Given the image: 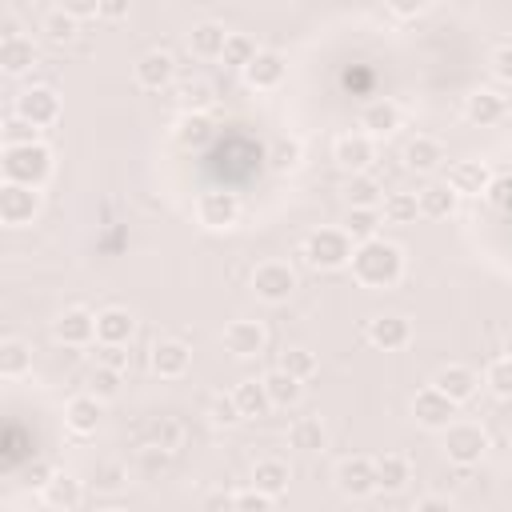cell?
I'll return each instance as SVG.
<instances>
[{
	"label": "cell",
	"instance_id": "cell-5",
	"mask_svg": "<svg viewBox=\"0 0 512 512\" xmlns=\"http://www.w3.org/2000/svg\"><path fill=\"white\" fill-rule=\"evenodd\" d=\"M456 400L448 396V392H440L436 384H428V388H420L416 396H412V416H416V424L420 428H428V432H444L452 420H456Z\"/></svg>",
	"mask_w": 512,
	"mask_h": 512
},
{
	"label": "cell",
	"instance_id": "cell-10",
	"mask_svg": "<svg viewBox=\"0 0 512 512\" xmlns=\"http://www.w3.org/2000/svg\"><path fill=\"white\" fill-rule=\"evenodd\" d=\"M12 112H20L24 120H32L36 128H48V124L60 120V96L48 84H32V88H24L16 96V108Z\"/></svg>",
	"mask_w": 512,
	"mask_h": 512
},
{
	"label": "cell",
	"instance_id": "cell-62",
	"mask_svg": "<svg viewBox=\"0 0 512 512\" xmlns=\"http://www.w3.org/2000/svg\"><path fill=\"white\" fill-rule=\"evenodd\" d=\"M504 356H512V328H508V336H504Z\"/></svg>",
	"mask_w": 512,
	"mask_h": 512
},
{
	"label": "cell",
	"instance_id": "cell-34",
	"mask_svg": "<svg viewBox=\"0 0 512 512\" xmlns=\"http://www.w3.org/2000/svg\"><path fill=\"white\" fill-rule=\"evenodd\" d=\"M232 396H236L244 420L268 416V408H272V396H268V388H264V376H260V380H240V384L232 388Z\"/></svg>",
	"mask_w": 512,
	"mask_h": 512
},
{
	"label": "cell",
	"instance_id": "cell-32",
	"mask_svg": "<svg viewBox=\"0 0 512 512\" xmlns=\"http://www.w3.org/2000/svg\"><path fill=\"white\" fill-rule=\"evenodd\" d=\"M416 200H420V216L424 220H448L456 212V200L460 196L448 184H428V188L416 192Z\"/></svg>",
	"mask_w": 512,
	"mask_h": 512
},
{
	"label": "cell",
	"instance_id": "cell-37",
	"mask_svg": "<svg viewBox=\"0 0 512 512\" xmlns=\"http://www.w3.org/2000/svg\"><path fill=\"white\" fill-rule=\"evenodd\" d=\"M184 440V428L172 420V416H148L144 420V444H156V448H180Z\"/></svg>",
	"mask_w": 512,
	"mask_h": 512
},
{
	"label": "cell",
	"instance_id": "cell-35",
	"mask_svg": "<svg viewBox=\"0 0 512 512\" xmlns=\"http://www.w3.org/2000/svg\"><path fill=\"white\" fill-rule=\"evenodd\" d=\"M264 388H268V396H272V408H292V404L304 396V380H296V376L284 372V368H272V372L264 376Z\"/></svg>",
	"mask_w": 512,
	"mask_h": 512
},
{
	"label": "cell",
	"instance_id": "cell-53",
	"mask_svg": "<svg viewBox=\"0 0 512 512\" xmlns=\"http://www.w3.org/2000/svg\"><path fill=\"white\" fill-rule=\"evenodd\" d=\"M492 76H496L500 84H512V44H500V48L492 52Z\"/></svg>",
	"mask_w": 512,
	"mask_h": 512
},
{
	"label": "cell",
	"instance_id": "cell-24",
	"mask_svg": "<svg viewBox=\"0 0 512 512\" xmlns=\"http://www.w3.org/2000/svg\"><path fill=\"white\" fill-rule=\"evenodd\" d=\"M132 332H136V316L128 308L112 304V308H100L96 312V340L100 344H128Z\"/></svg>",
	"mask_w": 512,
	"mask_h": 512
},
{
	"label": "cell",
	"instance_id": "cell-52",
	"mask_svg": "<svg viewBox=\"0 0 512 512\" xmlns=\"http://www.w3.org/2000/svg\"><path fill=\"white\" fill-rule=\"evenodd\" d=\"M272 504H276V496L260 492L256 484L244 488V492H232V508H256V512H264V508H272Z\"/></svg>",
	"mask_w": 512,
	"mask_h": 512
},
{
	"label": "cell",
	"instance_id": "cell-56",
	"mask_svg": "<svg viewBox=\"0 0 512 512\" xmlns=\"http://www.w3.org/2000/svg\"><path fill=\"white\" fill-rule=\"evenodd\" d=\"M52 472H56L52 464H44V460H32V464H28V484H32V488H44Z\"/></svg>",
	"mask_w": 512,
	"mask_h": 512
},
{
	"label": "cell",
	"instance_id": "cell-12",
	"mask_svg": "<svg viewBox=\"0 0 512 512\" xmlns=\"http://www.w3.org/2000/svg\"><path fill=\"white\" fill-rule=\"evenodd\" d=\"M52 336L68 348H84L96 340V312L88 308H64L56 320H52Z\"/></svg>",
	"mask_w": 512,
	"mask_h": 512
},
{
	"label": "cell",
	"instance_id": "cell-51",
	"mask_svg": "<svg viewBox=\"0 0 512 512\" xmlns=\"http://www.w3.org/2000/svg\"><path fill=\"white\" fill-rule=\"evenodd\" d=\"M96 364L124 372V368H128V344H100V340H96Z\"/></svg>",
	"mask_w": 512,
	"mask_h": 512
},
{
	"label": "cell",
	"instance_id": "cell-61",
	"mask_svg": "<svg viewBox=\"0 0 512 512\" xmlns=\"http://www.w3.org/2000/svg\"><path fill=\"white\" fill-rule=\"evenodd\" d=\"M8 36H20V20L16 16H4V36L0 40H8Z\"/></svg>",
	"mask_w": 512,
	"mask_h": 512
},
{
	"label": "cell",
	"instance_id": "cell-58",
	"mask_svg": "<svg viewBox=\"0 0 512 512\" xmlns=\"http://www.w3.org/2000/svg\"><path fill=\"white\" fill-rule=\"evenodd\" d=\"M100 16L104 20H124L128 16V0H100Z\"/></svg>",
	"mask_w": 512,
	"mask_h": 512
},
{
	"label": "cell",
	"instance_id": "cell-45",
	"mask_svg": "<svg viewBox=\"0 0 512 512\" xmlns=\"http://www.w3.org/2000/svg\"><path fill=\"white\" fill-rule=\"evenodd\" d=\"M484 384L492 388V396L512 400V356L492 360V364H488V372H484Z\"/></svg>",
	"mask_w": 512,
	"mask_h": 512
},
{
	"label": "cell",
	"instance_id": "cell-25",
	"mask_svg": "<svg viewBox=\"0 0 512 512\" xmlns=\"http://www.w3.org/2000/svg\"><path fill=\"white\" fill-rule=\"evenodd\" d=\"M432 384H436L440 392H448L456 404H464V400H472V396H476V388H480V376H476L468 364H444V368H436Z\"/></svg>",
	"mask_w": 512,
	"mask_h": 512
},
{
	"label": "cell",
	"instance_id": "cell-54",
	"mask_svg": "<svg viewBox=\"0 0 512 512\" xmlns=\"http://www.w3.org/2000/svg\"><path fill=\"white\" fill-rule=\"evenodd\" d=\"M428 4H432V0H388V12L400 16V20H416V16L428 12Z\"/></svg>",
	"mask_w": 512,
	"mask_h": 512
},
{
	"label": "cell",
	"instance_id": "cell-16",
	"mask_svg": "<svg viewBox=\"0 0 512 512\" xmlns=\"http://www.w3.org/2000/svg\"><path fill=\"white\" fill-rule=\"evenodd\" d=\"M100 420H104V400L100 396H92V392H84V396H72L68 400V408H64V428L72 432V436H96L100 432Z\"/></svg>",
	"mask_w": 512,
	"mask_h": 512
},
{
	"label": "cell",
	"instance_id": "cell-50",
	"mask_svg": "<svg viewBox=\"0 0 512 512\" xmlns=\"http://www.w3.org/2000/svg\"><path fill=\"white\" fill-rule=\"evenodd\" d=\"M168 460H172V448H156V444H144V448H140V456H136L140 476H156V472H164V468H168Z\"/></svg>",
	"mask_w": 512,
	"mask_h": 512
},
{
	"label": "cell",
	"instance_id": "cell-28",
	"mask_svg": "<svg viewBox=\"0 0 512 512\" xmlns=\"http://www.w3.org/2000/svg\"><path fill=\"white\" fill-rule=\"evenodd\" d=\"M224 44H228V28L216 24V20H204V24H196V28L188 32V48H192V56H200V60H220V56H224Z\"/></svg>",
	"mask_w": 512,
	"mask_h": 512
},
{
	"label": "cell",
	"instance_id": "cell-30",
	"mask_svg": "<svg viewBox=\"0 0 512 512\" xmlns=\"http://www.w3.org/2000/svg\"><path fill=\"white\" fill-rule=\"evenodd\" d=\"M32 372V348L20 336H4L0 340V376L4 380H24Z\"/></svg>",
	"mask_w": 512,
	"mask_h": 512
},
{
	"label": "cell",
	"instance_id": "cell-4",
	"mask_svg": "<svg viewBox=\"0 0 512 512\" xmlns=\"http://www.w3.org/2000/svg\"><path fill=\"white\" fill-rule=\"evenodd\" d=\"M488 452V432L472 420H452L444 428V456L456 464V468H472L480 464Z\"/></svg>",
	"mask_w": 512,
	"mask_h": 512
},
{
	"label": "cell",
	"instance_id": "cell-19",
	"mask_svg": "<svg viewBox=\"0 0 512 512\" xmlns=\"http://www.w3.org/2000/svg\"><path fill=\"white\" fill-rule=\"evenodd\" d=\"M40 500L52 512H72L84 504V480H76L72 472H52L48 484L40 488Z\"/></svg>",
	"mask_w": 512,
	"mask_h": 512
},
{
	"label": "cell",
	"instance_id": "cell-55",
	"mask_svg": "<svg viewBox=\"0 0 512 512\" xmlns=\"http://www.w3.org/2000/svg\"><path fill=\"white\" fill-rule=\"evenodd\" d=\"M56 8L72 12L76 20H88V16H100V0H56Z\"/></svg>",
	"mask_w": 512,
	"mask_h": 512
},
{
	"label": "cell",
	"instance_id": "cell-46",
	"mask_svg": "<svg viewBox=\"0 0 512 512\" xmlns=\"http://www.w3.org/2000/svg\"><path fill=\"white\" fill-rule=\"evenodd\" d=\"M208 420L216 424V428H232V424H240L244 420V412H240V404H236V396L228 392H220V396H212V404H208Z\"/></svg>",
	"mask_w": 512,
	"mask_h": 512
},
{
	"label": "cell",
	"instance_id": "cell-49",
	"mask_svg": "<svg viewBox=\"0 0 512 512\" xmlns=\"http://www.w3.org/2000/svg\"><path fill=\"white\" fill-rule=\"evenodd\" d=\"M88 392H92V396H100V400H112V396L120 392V372H116V368L96 364V372L88 376Z\"/></svg>",
	"mask_w": 512,
	"mask_h": 512
},
{
	"label": "cell",
	"instance_id": "cell-57",
	"mask_svg": "<svg viewBox=\"0 0 512 512\" xmlns=\"http://www.w3.org/2000/svg\"><path fill=\"white\" fill-rule=\"evenodd\" d=\"M488 200L504 208V204L512 200V180H492V184H488Z\"/></svg>",
	"mask_w": 512,
	"mask_h": 512
},
{
	"label": "cell",
	"instance_id": "cell-7",
	"mask_svg": "<svg viewBox=\"0 0 512 512\" xmlns=\"http://www.w3.org/2000/svg\"><path fill=\"white\" fill-rule=\"evenodd\" d=\"M296 288V272L284 264V260H264L252 268V292L264 300V304H284Z\"/></svg>",
	"mask_w": 512,
	"mask_h": 512
},
{
	"label": "cell",
	"instance_id": "cell-21",
	"mask_svg": "<svg viewBox=\"0 0 512 512\" xmlns=\"http://www.w3.org/2000/svg\"><path fill=\"white\" fill-rule=\"evenodd\" d=\"M332 156H336V164L344 172H364L372 164V156H376V144H372L368 132H344V136H336Z\"/></svg>",
	"mask_w": 512,
	"mask_h": 512
},
{
	"label": "cell",
	"instance_id": "cell-22",
	"mask_svg": "<svg viewBox=\"0 0 512 512\" xmlns=\"http://www.w3.org/2000/svg\"><path fill=\"white\" fill-rule=\"evenodd\" d=\"M504 112H508V100H504L496 88H476V92L464 96V120H468V124L488 128V124H500Z\"/></svg>",
	"mask_w": 512,
	"mask_h": 512
},
{
	"label": "cell",
	"instance_id": "cell-48",
	"mask_svg": "<svg viewBox=\"0 0 512 512\" xmlns=\"http://www.w3.org/2000/svg\"><path fill=\"white\" fill-rule=\"evenodd\" d=\"M40 140V128L32 120H24L20 112H12L4 120V144H36Z\"/></svg>",
	"mask_w": 512,
	"mask_h": 512
},
{
	"label": "cell",
	"instance_id": "cell-59",
	"mask_svg": "<svg viewBox=\"0 0 512 512\" xmlns=\"http://www.w3.org/2000/svg\"><path fill=\"white\" fill-rule=\"evenodd\" d=\"M412 508H416V512H432V508H452V500H448V496H420Z\"/></svg>",
	"mask_w": 512,
	"mask_h": 512
},
{
	"label": "cell",
	"instance_id": "cell-13",
	"mask_svg": "<svg viewBox=\"0 0 512 512\" xmlns=\"http://www.w3.org/2000/svg\"><path fill=\"white\" fill-rule=\"evenodd\" d=\"M364 336H368V344L380 348V352H400V348H408V340H412V324H408L404 316H396V312H384V316H372V320H368Z\"/></svg>",
	"mask_w": 512,
	"mask_h": 512
},
{
	"label": "cell",
	"instance_id": "cell-8",
	"mask_svg": "<svg viewBox=\"0 0 512 512\" xmlns=\"http://www.w3.org/2000/svg\"><path fill=\"white\" fill-rule=\"evenodd\" d=\"M36 212H40V188L4 180V188H0V220L8 228H24V224H32Z\"/></svg>",
	"mask_w": 512,
	"mask_h": 512
},
{
	"label": "cell",
	"instance_id": "cell-18",
	"mask_svg": "<svg viewBox=\"0 0 512 512\" xmlns=\"http://www.w3.org/2000/svg\"><path fill=\"white\" fill-rule=\"evenodd\" d=\"M188 364H192V348L184 340L168 336V340H156L152 344V372L160 380H180L188 372Z\"/></svg>",
	"mask_w": 512,
	"mask_h": 512
},
{
	"label": "cell",
	"instance_id": "cell-39",
	"mask_svg": "<svg viewBox=\"0 0 512 512\" xmlns=\"http://www.w3.org/2000/svg\"><path fill=\"white\" fill-rule=\"evenodd\" d=\"M176 104H180V112H208L212 108V84L208 80L176 84Z\"/></svg>",
	"mask_w": 512,
	"mask_h": 512
},
{
	"label": "cell",
	"instance_id": "cell-2",
	"mask_svg": "<svg viewBox=\"0 0 512 512\" xmlns=\"http://www.w3.org/2000/svg\"><path fill=\"white\" fill-rule=\"evenodd\" d=\"M352 248H356V240L344 228H316V232L304 236L300 256H304L308 268L336 272V268H348L352 264Z\"/></svg>",
	"mask_w": 512,
	"mask_h": 512
},
{
	"label": "cell",
	"instance_id": "cell-44",
	"mask_svg": "<svg viewBox=\"0 0 512 512\" xmlns=\"http://www.w3.org/2000/svg\"><path fill=\"white\" fill-rule=\"evenodd\" d=\"M76 16L72 12H64V8H52L48 16H44V36L52 40V44H68L72 36H76Z\"/></svg>",
	"mask_w": 512,
	"mask_h": 512
},
{
	"label": "cell",
	"instance_id": "cell-42",
	"mask_svg": "<svg viewBox=\"0 0 512 512\" xmlns=\"http://www.w3.org/2000/svg\"><path fill=\"white\" fill-rule=\"evenodd\" d=\"M256 52H260V48H256L252 36H244V32H228V44H224V56H220V60H224L228 68L244 72V64H248Z\"/></svg>",
	"mask_w": 512,
	"mask_h": 512
},
{
	"label": "cell",
	"instance_id": "cell-36",
	"mask_svg": "<svg viewBox=\"0 0 512 512\" xmlns=\"http://www.w3.org/2000/svg\"><path fill=\"white\" fill-rule=\"evenodd\" d=\"M288 444L300 448V452H320V448H328V428L316 416H300L288 428Z\"/></svg>",
	"mask_w": 512,
	"mask_h": 512
},
{
	"label": "cell",
	"instance_id": "cell-3",
	"mask_svg": "<svg viewBox=\"0 0 512 512\" xmlns=\"http://www.w3.org/2000/svg\"><path fill=\"white\" fill-rule=\"evenodd\" d=\"M0 168H4V180L40 188V184L52 176V148L40 144V140H36V144H4Z\"/></svg>",
	"mask_w": 512,
	"mask_h": 512
},
{
	"label": "cell",
	"instance_id": "cell-47",
	"mask_svg": "<svg viewBox=\"0 0 512 512\" xmlns=\"http://www.w3.org/2000/svg\"><path fill=\"white\" fill-rule=\"evenodd\" d=\"M124 484H128V468H124V464H116V460L96 464V472H92V488H96V492H116V488H124Z\"/></svg>",
	"mask_w": 512,
	"mask_h": 512
},
{
	"label": "cell",
	"instance_id": "cell-11",
	"mask_svg": "<svg viewBox=\"0 0 512 512\" xmlns=\"http://www.w3.org/2000/svg\"><path fill=\"white\" fill-rule=\"evenodd\" d=\"M284 72H288V60H284L276 48H260V52L244 64L240 76H244L248 88H256V92H272V88H280Z\"/></svg>",
	"mask_w": 512,
	"mask_h": 512
},
{
	"label": "cell",
	"instance_id": "cell-20",
	"mask_svg": "<svg viewBox=\"0 0 512 512\" xmlns=\"http://www.w3.org/2000/svg\"><path fill=\"white\" fill-rule=\"evenodd\" d=\"M400 120H404V112H400V104L388 100V96H376V100H368V104L360 108V132H368L372 140H376V136H392V132L400 128Z\"/></svg>",
	"mask_w": 512,
	"mask_h": 512
},
{
	"label": "cell",
	"instance_id": "cell-14",
	"mask_svg": "<svg viewBox=\"0 0 512 512\" xmlns=\"http://www.w3.org/2000/svg\"><path fill=\"white\" fill-rule=\"evenodd\" d=\"M224 352H232L236 360H252V356H260L264 352V344H268V332H264V324L260 320H232L228 328H224Z\"/></svg>",
	"mask_w": 512,
	"mask_h": 512
},
{
	"label": "cell",
	"instance_id": "cell-6",
	"mask_svg": "<svg viewBox=\"0 0 512 512\" xmlns=\"http://www.w3.org/2000/svg\"><path fill=\"white\" fill-rule=\"evenodd\" d=\"M196 220H200V228H208V232H228V228L240 220V200H236V192H224V188L200 192V196H196Z\"/></svg>",
	"mask_w": 512,
	"mask_h": 512
},
{
	"label": "cell",
	"instance_id": "cell-40",
	"mask_svg": "<svg viewBox=\"0 0 512 512\" xmlns=\"http://www.w3.org/2000/svg\"><path fill=\"white\" fill-rule=\"evenodd\" d=\"M416 216H420L416 192H388V196H384V220H388V224H412Z\"/></svg>",
	"mask_w": 512,
	"mask_h": 512
},
{
	"label": "cell",
	"instance_id": "cell-29",
	"mask_svg": "<svg viewBox=\"0 0 512 512\" xmlns=\"http://www.w3.org/2000/svg\"><path fill=\"white\" fill-rule=\"evenodd\" d=\"M288 480H292V468H288L280 456H264V460L252 464V484H256L260 492L276 496V500L288 492Z\"/></svg>",
	"mask_w": 512,
	"mask_h": 512
},
{
	"label": "cell",
	"instance_id": "cell-33",
	"mask_svg": "<svg viewBox=\"0 0 512 512\" xmlns=\"http://www.w3.org/2000/svg\"><path fill=\"white\" fill-rule=\"evenodd\" d=\"M344 200H348V208H380L384 204V188L368 172H352L344 180Z\"/></svg>",
	"mask_w": 512,
	"mask_h": 512
},
{
	"label": "cell",
	"instance_id": "cell-26",
	"mask_svg": "<svg viewBox=\"0 0 512 512\" xmlns=\"http://www.w3.org/2000/svg\"><path fill=\"white\" fill-rule=\"evenodd\" d=\"M400 160H404L408 172H424V176H428V172L440 168V160H444V144H440L436 136H412V140L404 144Z\"/></svg>",
	"mask_w": 512,
	"mask_h": 512
},
{
	"label": "cell",
	"instance_id": "cell-38",
	"mask_svg": "<svg viewBox=\"0 0 512 512\" xmlns=\"http://www.w3.org/2000/svg\"><path fill=\"white\" fill-rule=\"evenodd\" d=\"M380 220H384L380 208H348V216H344V232L360 244V240L380 236Z\"/></svg>",
	"mask_w": 512,
	"mask_h": 512
},
{
	"label": "cell",
	"instance_id": "cell-23",
	"mask_svg": "<svg viewBox=\"0 0 512 512\" xmlns=\"http://www.w3.org/2000/svg\"><path fill=\"white\" fill-rule=\"evenodd\" d=\"M172 136H176V144H180V148L200 152V148H208V144H212L216 124H212V116H208V112H180V120H176V128H172Z\"/></svg>",
	"mask_w": 512,
	"mask_h": 512
},
{
	"label": "cell",
	"instance_id": "cell-1",
	"mask_svg": "<svg viewBox=\"0 0 512 512\" xmlns=\"http://www.w3.org/2000/svg\"><path fill=\"white\" fill-rule=\"evenodd\" d=\"M352 280L360 288H396L400 276H404V248L384 240V236H372V240H360L352 248Z\"/></svg>",
	"mask_w": 512,
	"mask_h": 512
},
{
	"label": "cell",
	"instance_id": "cell-60",
	"mask_svg": "<svg viewBox=\"0 0 512 512\" xmlns=\"http://www.w3.org/2000/svg\"><path fill=\"white\" fill-rule=\"evenodd\" d=\"M204 504H208V508H232V496H228V492H216V496H208Z\"/></svg>",
	"mask_w": 512,
	"mask_h": 512
},
{
	"label": "cell",
	"instance_id": "cell-31",
	"mask_svg": "<svg viewBox=\"0 0 512 512\" xmlns=\"http://www.w3.org/2000/svg\"><path fill=\"white\" fill-rule=\"evenodd\" d=\"M32 64H36V44H32L28 36H8V40H0V68H4L8 76H24Z\"/></svg>",
	"mask_w": 512,
	"mask_h": 512
},
{
	"label": "cell",
	"instance_id": "cell-9",
	"mask_svg": "<svg viewBox=\"0 0 512 512\" xmlns=\"http://www.w3.org/2000/svg\"><path fill=\"white\" fill-rule=\"evenodd\" d=\"M336 492L340 496H352V500H364L376 492V460L368 456H344L336 464Z\"/></svg>",
	"mask_w": 512,
	"mask_h": 512
},
{
	"label": "cell",
	"instance_id": "cell-15",
	"mask_svg": "<svg viewBox=\"0 0 512 512\" xmlns=\"http://www.w3.org/2000/svg\"><path fill=\"white\" fill-rule=\"evenodd\" d=\"M132 76H136V84H140L144 92H164V88L176 80V60H172L168 52L152 48V52H144V56L132 64Z\"/></svg>",
	"mask_w": 512,
	"mask_h": 512
},
{
	"label": "cell",
	"instance_id": "cell-43",
	"mask_svg": "<svg viewBox=\"0 0 512 512\" xmlns=\"http://www.w3.org/2000/svg\"><path fill=\"white\" fill-rule=\"evenodd\" d=\"M300 164V144L292 136H276L272 148H268V168L272 172H292Z\"/></svg>",
	"mask_w": 512,
	"mask_h": 512
},
{
	"label": "cell",
	"instance_id": "cell-27",
	"mask_svg": "<svg viewBox=\"0 0 512 512\" xmlns=\"http://www.w3.org/2000/svg\"><path fill=\"white\" fill-rule=\"evenodd\" d=\"M412 480V460L404 452H384L376 456V488L380 492H404Z\"/></svg>",
	"mask_w": 512,
	"mask_h": 512
},
{
	"label": "cell",
	"instance_id": "cell-17",
	"mask_svg": "<svg viewBox=\"0 0 512 512\" xmlns=\"http://www.w3.org/2000/svg\"><path fill=\"white\" fill-rule=\"evenodd\" d=\"M456 196H484L492 184V168L484 160H456L448 164V180H444Z\"/></svg>",
	"mask_w": 512,
	"mask_h": 512
},
{
	"label": "cell",
	"instance_id": "cell-41",
	"mask_svg": "<svg viewBox=\"0 0 512 512\" xmlns=\"http://www.w3.org/2000/svg\"><path fill=\"white\" fill-rule=\"evenodd\" d=\"M280 368L292 372L296 380H312V376L320 372V360H316V352H308V348H284V352H280Z\"/></svg>",
	"mask_w": 512,
	"mask_h": 512
}]
</instances>
